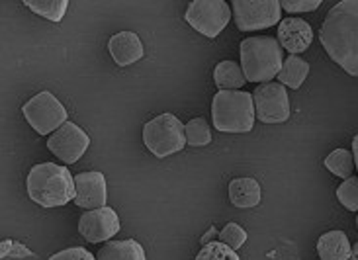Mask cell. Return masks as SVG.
<instances>
[{"mask_svg":"<svg viewBox=\"0 0 358 260\" xmlns=\"http://www.w3.org/2000/svg\"><path fill=\"white\" fill-rule=\"evenodd\" d=\"M22 114L39 135H51L67 124V110L51 92L43 90L38 96L28 100Z\"/></svg>","mask_w":358,"mask_h":260,"instance_id":"6","label":"cell"},{"mask_svg":"<svg viewBox=\"0 0 358 260\" xmlns=\"http://www.w3.org/2000/svg\"><path fill=\"white\" fill-rule=\"evenodd\" d=\"M255 98L245 90H220L212 102V120L217 131L247 133L255 126Z\"/></svg>","mask_w":358,"mask_h":260,"instance_id":"4","label":"cell"},{"mask_svg":"<svg viewBox=\"0 0 358 260\" xmlns=\"http://www.w3.org/2000/svg\"><path fill=\"white\" fill-rule=\"evenodd\" d=\"M220 241H222L223 245H227L233 251H237V249H241V245H245V241H247V233H245V229H243L241 225H237V223H227L222 231H220Z\"/></svg>","mask_w":358,"mask_h":260,"instance_id":"25","label":"cell"},{"mask_svg":"<svg viewBox=\"0 0 358 260\" xmlns=\"http://www.w3.org/2000/svg\"><path fill=\"white\" fill-rule=\"evenodd\" d=\"M194 260H241L239 254L229 249L227 245H223L222 241H210L208 245H203L202 251L198 252V257Z\"/></svg>","mask_w":358,"mask_h":260,"instance_id":"23","label":"cell"},{"mask_svg":"<svg viewBox=\"0 0 358 260\" xmlns=\"http://www.w3.org/2000/svg\"><path fill=\"white\" fill-rule=\"evenodd\" d=\"M49 260H98L94 259L87 249L83 247H71V249H65V251L57 252L53 257H49Z\"/></svg>","mask_w":358,"mask_h":260,"instance_id":"27","label":"cell"},{"mask_svg":"<svg viewBox=\"0 0 358 260\" xmlns=\"http://www.w3.org/2000/svg\"><path fill=\"white\" fill-rule=\"evenodd\" d=\"M215 235H217V237H220V233L215 231V229H213V227H212V229H210V231H208V233H206V235H203V239H202L203 245H208V243H210V239H213V237H215Z\"/></svg>","mask_w":358,"mask_h":260,"instance_id":"28","label":"cell"},{"mask_svg":"<svg viewBox=\"0 0 358 260\" xmlns=\"http://www.w3.org/2000/svg\"><path fill=\"white\" fill-rule=\"evenodd\" d=\"M108 51L117 67L134 65L143 57V43L136 31H120L108 41Z\"/></svg>","mask_w":358,"mask_h":260,"instance_id":"14","label":"cell"},{"mask_svg":"<svg viewBox=\"0 0 358 260\" xmlns=\"http://www.w3.org/2000/svg\"><path fill=\"white\" fill-rule=\"evenodd\" d=\"M98 260H147L143 247L134 239L127 241H108L100 252Z\"/></svg>","mask_w":358,"mask_h":260,"instance_id":"17","label":"cell"},{"mask_svg":"<svg viewBox=\"0 0 358 260\" xmlns=\"http://www.w3.org/2000/svg\"><path fill=\"white\" fill-rule=\"evenodd\" d=\"M213 80L220 90H243L247 77L243 67L235 61H222L213 71Z\"/></svg>","mask_w":358,"mask_h":260,"instance_id":"18","label":"cell"},{"mask_svg":"<svg viewBox=\"0 0 358 260\" xmlns=\"http://www.w3.org/2000/svg\"><path fill=\"white\" fill-rule=\"evenodd\" d=\"M278 41H280L282 49H286L292 55H298V53H303L311 45L313 29L306 20L292 16V18H286L280 22Z\"/></svg>","mask_w":358,"mask_h":260,"instance_id":"13","label":"cell"},{"mask_svg":"<svg viewBox=\"0 0 358 260\" xmlns=\"http://www.w3.org/2000/svg\"><path fill=\"white\" fill-rule=\"evenodd\" d=\"M229 200L235 208H255L261 203V184L255 178H235L229 184Z\"/></svg>","mask_w":358,"mask_h":260,"instance_id":"16","label":"cell"},{"mask_svg":"<svg viewBox=\"0 0 358 260\" xmlns=\"http://www.w3.org/2000/svg\"><path fill=\"white\" fill-rule=\"evenodd\" d=\"M143 143L159 159L180 153L188 145L186 124H182L173 114H161L153 117L143 126Z\"/></svg>","mask_w":358,"mask_h":260,"instance_id":"5","label":"cell"},{"mask_svg":"<svg viewBox=\"0 0 358 260\" xmlns=\"http://www.w3.org/2000/svg\"><path fill=\"white\" fill-rule=\"evenodd\" d=\"M320 39L343 71L358 77V0H343L327 12Z\"/></svg>","mask_w":358,"mask_h":260,"instance_id":"1","label":"cell"},{"mask_svg":"<svg viewBox=\"0 0 358 260\" xmlns=\"http://www.w3.org/2000/svg\"><path fill=\"white\" fill-rule=\"evenodd\" d=\"M325 166L327 171L333 173L339 178H350L355 168H357V163H355V154L347 151V149H335L333 153H329L325 157Z\"/></svg>","mask_w":358,"mask_h":260,"instance_id":"20","label":"cell"},{"mask_svg":"<svg viewBox=\"0 0 358 260\" xmlns=\"http://www.w3.org/2000/svg\"><path fill=\"white\" fill-rule=\"evenodd\" d=\"M337 198L349 212H358V176H350L341 184L337 188Z\"/></svg>","mask_w":358,"mask_h":260,"instance_id":"24","label":"cell"},{"mask_svg":"<svg viewBox=\"0 0 358 260\" xmlns=\"http://www.w3.org/2000/svg\"><path fill=\"white\" fill-rule=\"evenodd\" d=\"M317 254L321 260H350L352 247L343 231H327L317 241Z\"/></svg>","mask_w":358,"mask_h":260,"instance_id":"15","label":"cell"},{"mask_svg":"<svg viewBox=\"0 0 358 260\" xmlns=\"http://www.w3.org/2000/svg\"><path fill=\"white\" fill-rule=\"evenodd\" d=\"M184 18L206 38H217L233 18V10L223 0H196L188 4Z\"/></svg>","mask_w":358,"mask_h":260,"instance_id":"7","label":"cell"},{"mask_svg":"<svg viewBox=\"0 0 358 260\" xmlns=\"http://www.w3.org/2000/svg\"><path fill=\"white\" fill-rule=\"evenodd\" d=\"M24 6L49 22H61L69 8V0H24Z\"/></svg>","mask_w":358,"mask_h":260,"instance_id":"21","label":"cell"},{"mask_svg":"<svg viewBox=\"0 0 358 260\" xmlns=\"http://www.w3.org/2000/svg\"><path fill=\"white\" fill-rule=\"evenodd\" d=\"M257 120L262 124H284L290 117V100L280 82H266L252 92Z\"/></svg>","mask_w":358,"mask_h":260,"instance_id":"9","label":"cell"},{"mask_svg":"<svg viewBox=\"0 0 358 260\" xmlns=\"http://www.w3.org/2000/svg\"><path fill=\"white\" fill-rule=\"evenodd\" d=\"M78 233L87 239L88 243H104L110 241L114 235L120 233V217L112 208H98L90 212L83 213L78 219Z\"/></svg>","mask_w":358,"mask_h":260,"instance_id":"11","label":"cell"},{"mask_svg":"<svg viewBox=\"0 0 358 260\" xmlns=\"http://www.w3.org/2000/svg\"><path fill=\"white\" fill-rule=\"evenodd\" d=\"M28 196L41 208H59L71 200L75 202V176L63 164H36L28 174Z\"/></svg>","mask_w":358,"mask_h":260,"instance_id":"2","label":"cell"},{"mask_svg":"<svg viewBox=\"0 0 358 260\" xmlns=\"http://www.w3.org/2000/svg\"><path fill=\"white\" fill-rule=\"evenodd\" d=\"M186 141L192 147H206L212 143V129L206 117H194L186 124Z\"/></svg>","mask_w":358,"mask_h":260,"instance_id":"22","label":"cell"},{"mask_svg":"<svg viewBox=\"0 0 358 260\" xmlns=\"http://www.w3.org/2000/svg\"><path fill=\"white\" fill-rule=\"evenodd\" d=\"M352 154H355V163H357V173H358V135L352 139Z\"/></svg>","mask_w":358,"mask_h":260,"instance_id":"29","label":"cell"},{"mask_svg":"<svg viewBox=\"0 0 358 260\" xmlns=\"http://www.w3.org/2000/svg\"><path fill=\"white\" fill-rule=\"evenodd\" d=\"M75 186H77V196H75V205L83 210H98L104 208L108 200L106 178L104 174L96 171H88L75 176Z\"/></svg>","mask_w":358,"mask_h":260,"instance_id":"12","label":"cell"},{"mask_svg":"<svg viewBox=\"0 0 358 260\" xmlns=\"http://www.w3.org/2000/svg\"><path fill=\"white\" fill-rule=\"evenodd\" d=\"M231 10L233 20L241 31L272 28L282 18V4L278 0H235Z\"/></svg>","mask_w":358,"mask_h":260,"instance_id":"8","label":"cell"},{"mask_svg":"<svg viewBox=\"0 0 358 260\" xmlns=\"http://www.w3.org/2000/svg\"><path fill=\"white\" fill-rule=\"evenodd\" d=\"M350 260H358V243L352 245V254H350Z\"/></svg>","mask_w":358,"mask_h":260,"instance_id":"30","label":"cell"},{"mask_svg":"<svg viewBox=\"0 0 358 260\" xmlns=\"http://www.w3.org/2000/svg\"><path fill=\"white\" fill-rule=\"evenodd\" d=\"M308 75H310V63L298 55H290L288 59H284L282 71L278 73V80L284 87L298 90L303 85V80L308 78Z\"/></svg>","mask_w":358,"mask_h":260,"instance_id":"19","label":"cell"},{"mask_svg":"<svg viewBox=\"0 0 358 260\" xmlns=\"http://www.w3.org/2000/svg\"><path fill=\"white\" fill-rule=\"evenodd\" d=\"M282 8L290 14H303V12H313L321 6V0H303V2H292V0H284L280 2Z\"/></svg>","mask_w":358,"mask_h":260,"instance_id":"26","label":"cell"},{"mask_svg":"<svg viewBox=\"0 0 358 260\" xmlns=\"http://www.w3.org/2000/svg\"><path fill=\"white\" fill-rule=\"evenodd\" d=\"M88 145H90V137L85 133V129H80L73 122H67L48 137V149L53 153V157H57L65 164L77 163L87 153Z\"/></svg>","mask_w":358,"mask_h":260,"instance_id":"10","label":"cell"},{"mask_svg":"<svg viewBox=\"0 0 358 260\" xmlns=\"http://www.w3.org/2000/svg\"><path fill=\"white\" fill-rule=\"evenodd\" d=\"M241 67L247 82H271L272 78L278 77L284 65L282 45L278 38L272 36H255L241 41Z\"/></svg>","mask_w":358,"mask_h":260,"instance_id":"3","label":"cell"},{"mask_svg":"<svg viewBox=\"0 0 358 260\" xmlns=\"http://www.w3.org/2000/svg\"><path fill=\"white\" fill-rule=\"evenodd\" d=\"M357 227H358V217H357Z\"/></svg>","mask_w":358,"mask_h":260,"instance_id":"31","label":"cell"}]
</instances>
